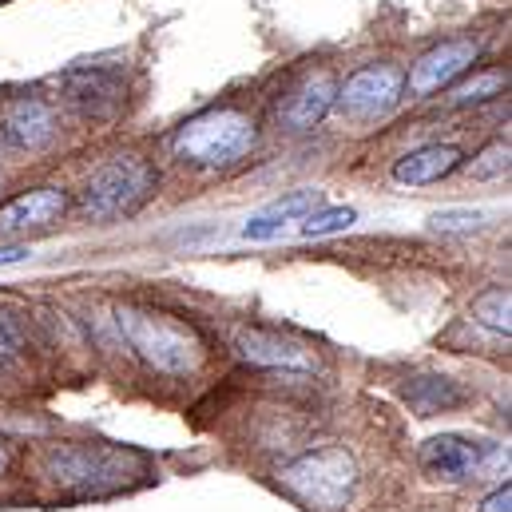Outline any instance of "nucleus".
<instances>
[{"label": "nucleus", "instance_id": "obj_19", "mask_svg": "<svg viewBox=\"0 0 512 512\" xmlns=\"http://www.w3.org/2000/svg\"><path fill=\"white\" fill-rule=\"evenodd\" d=\"M512 302H509V290H501V286H493V290H485L477 302H473V318L481 322V326H489V330H497V334H509L512 322Z\"/></svg>", "mask_w": 512, "mask_h": 512}, {"label": "nucleus", "instance_id": "obj_5", "mask_svg": "<svg viewBox=\"0 0 512 512\" xmlns=\"http://www.w3.org/2000/svg\"><path fill=\"white\" fill-rule=\"evenodd\" d=\"M44 477L68 493H108L128 477V457L100 445H56L44 453Z\"/></svg>", "mask_w": 512, "mask_h": 512}, {"label": "nucleus", "instance_id": "obj_9", "mask_svg": "<svg viewBox=\"0 0 512 512\" xmlns=\"http://www.w3.org/2000/svg\"><path fill=\"white\" fill-rule=\"evenodd\" d=\"M477 56H481L477 40H445V44H437L433 52H425V56L413 64V72H409V80H405L409 96L421 100V96H433V92L449 88L457 76H465V72L473 68Z\"/></svg>", "mask_w": 512, "mask_h": 512}, {"label": "nucleus", "instance_id": "obj_15", "mask_svg": "<svg viewBox=\"0 0 512 512\" xmlns=\"http://www.w3.org/2000/svg\"><path fill=\"white\" fill-rule=\"evenodd\" d=\"M461 167V151L449 147V143H429V147H417L409 151L405 159H397L393 167V179L405 183V187H429V183H441L449 171Z\"/></svg>", "mask_w": 512, "mask_h": 512}, {"label": "nucleus", "instance_id": "obj_16", "mask_svg": "<svg viewBox=\"0 0 512 512\" xmlns=\"http://www.w3.org/2000/svg\"><path fill=\"white\" fill-rule=\"evenodd\" d=\"M401 393L421 417H433V413H445V409H461L469 401L461 382H453L445 374H413V378H405Z\"/></svg>", "mask_w": 512, "mask_h": 512}, {"label": "nucleus", "instance_id": "obj_6", "mask_svg": "<svg viewBox=\"0 0 512 512\" xmlns=\"http://www.w3.org/2000/svg\"><path fill=\"white\" fill-rule=\"evenodd\" d=\"M493 457H497V445L489 441H477L465 433H441L421 445V473L429 481L461 485V481H473Z\"/></svg>", "mask_w": 512, "mask_h": 512}, {"label": "nucleus", "instance_id": "obj_23", "mask_svg": "<svg viewBox=\"0 0 512 512\" xmlns=\"http://www.w3.org/2000/svg\"><path fill=\"white\" fill-rule=\"evenodd\" d=\"M481 512H512V489H509V481L493 493V497H485V505H481Z\"/></svg>", "mask_w": 512, "mask_h": 512}, {"label": "nucleus", "instance_id": "obj_4", "mask_svg": "<svg viewBox=\"0 0 512 512\" xmlns=\"http://www.w3.org/2000/svg\"><path fill=\"white\" fill-rule=\"evenodd\" d=\"M151 191H155V171L139 155H120L88 179L80 207L92 219H120L143 207Z\"/></svg>", "mask_w": 512, "mask_h": 512}, {"label": "nucleus", "instance_id": "obj_18", "mask_svg": "<svg viewBox=\"0 0 512 512\" xmlns=\"http://www.w3.org/2000/svg\"><path fill=\"white\" fill-rule=\"evenodd\" d=\"M302 223V235L306 239H322V235H338V231H350L358 223V211L354 207H314Z\"/></svg>", "mask_w": 512, "mask_h": 512}, {"label": "nucleus", "instance_id": "obj_26", "mask_svg": "<svg viewBox=\"0 0 512 512\" xmlns=\"http://www.w3.org/2000/svg\"><path fill=\"white\" fill-rule=\"evenodd\" d=\"M0 370H4V358H0Z\"/></svg>", "mask_w": 512, "mask_h": 512}, {"label": "nucleus", "instance_id": "obj_20", "mask_svg": "<svg viewBox=\"0 0 512 512\" xmlns=\"http://www.w3.org/2000/svg\"><path fill=\"white\" fill-rule=\"evenodd\" d=\"M473 179H501L509 175V143H489L473 163H469Z\"/></svg>", "mask_w": 512, "mask_h": 512}, {"label": "nucleus", "instance_id": "obj_13", "mask_svg": "<svg viewBox=\"0 0 512 512\" xmlns=\"http://www.w3.org/2000/svg\"><path fill=\"white\" fill-rule=\"evenodd\" d=\"M334 100H338V80L330 76V72H314V76H306L290 96H286V104H282V124L294 131H306L314 128L330 108H334Z\"/></svg>", "mask_w": 512, "mask_h": 512}, {"label": "nucleus", "instance_id": "obj_14", "mask_svg": "<svg viewBox=\"0 0 512 512\" xmlns=\"http://www.w3.org/2000/svg\"><path fill=\"white\" fill-rule=\"evenodd\" d=\"M314 207H322V191H310V187H306V191H294V195H286V199L262 207L255 219H247L243 239H251V243H270V239H278L290 223L306 219Z\"/></svg>", "mask_w": 512, "mask_h": 512}, {"label": "nucleus", "instance_id": "obj_22", "mask_svg": "<svg viewBox=\"0 0 512 512\" xmlns=\"http://www.w3.org/2000/svg\"><path fill=\"white\" fill-rule=\"evenodd\" d=\"M20 350V330L8 322V318H0V358H8V354H16Z\"/></svg>", "mask_w": 512, "mask_h": 512}, {"label": "nucleus", "instance_id": "obj_3", "mask_svg": "<svg viewBox=\"0 0 512 512\" xmlns=\"http://www.w3.org/2000/svg\"><path fill=\"white\" fill-rule=\"evenodd\" d=\"M251 147H255V124H251V116H243L235 108L203 112L175 135L179 159L199 163V167H227V163L243 159Z\"/></svg>", "mask_w": 512, "mask_h": 512}, {"label": "nucleus", "instance_id": "obj_25", "mask_svg": "<svg viewBox=\"0 0 512 512\" xmlns=\"http://www.w3.org/2000/svg\"><path fill=\"white\" fill-rule=\"evenodd\" d=\"M4 469H8V449L0 445V473H4Z\"/></svg>", "mask_w": 512, "mask_h": 512}, {"label": "nucleus", "instance_id": "obj_10", "mask_svg": "<svg viewBox=\"0 0 512 512\" xmlns=\"http://www.w3.org/2000/svg\"><path fill=\"white\" fill-rule=\"evenodd\" d=\"M56 131V116L44 100L36 96H20V100H8L0 108V139L20 147V151H36L52 139Z\"/></svg>", "mask_w": 512, "mask_h": 512}, {"label": "nucleus", "instance_id": "obj_2", "mask_svg": "<svg viewBox=\"0 0 512 512\" xmlns=\"http://www.w3.org/2000/svg\"><path fill=\"white\" fill-rule=\"evenodd\" d=\"M278 481L314 512H342L354 501L358 489V465L346 449H314L290 461Z\"/></svg>", "mask_w": 512, "mask_h": 512}, {"label": "nucleus", "instance_id": "obj_8", "mask_svg": "<svg viewBox=\"0 0 512 512\" xmlns=\"http://www.w3.org/2000/svg\"><path fill=\"white\" fill-rule=\"evenodd\" d=\"M64 100L92 120H108L116 116V108L124 104V76L120 68H76L68 76L56 80Z\"/></svg>", "mask_w": 512, "mask_h": 512}, {"label": "nucleus", "instance_id": "obj_1", "mask_svg": "<svg viewBox=\"0 0 512 512\" xmlns=\"http://www.w3.org/2000/svg\"><path fill=\"white\" fill-rule=\"evenodd\" d=\"M116 322H120L128 346L151 370L187 378L203 366V338L187 322H179L163 310H139V306H124L116 314Z\"/></svg>", "mask_w": 512, "mask_h": 512}, {"label": "nucleus", "instance_id": "obj_24", "mask_svg": "<svg viewBox=\"0 0 512 512\" xmlns=\"http://www.w3.org/2000/svg\"><path fill=\"white\" fill-rule=\"evenodd\" d=\"M32 255L24 243H0V266H8V262H24V258Z\"/></svg>", "mask_w": 512, "mask_h": 512}, {"label": "nucleus", "instance_id": "obj_7", "mask_svg": "<svg viewBox=\"0 0 512 512\" xmlns=\"http://www.w3.org/2000/svg\"><path fill=\"white\" fill-rule=\"evenodd\" d=\"M401 92H405V76L397 68H389V64H378V68L354 72L334 104L350 120H378V116H385L401 100Z\"/></svg>", "mask_w": 512, "mask_h": 512}, {"label": "nucleus", "instance_id": "obj_17", "mask_svg": "<svg viewBox=\"0 0 512 512\" xmlns=\"http://www.w3.org/2000/svg\"><path fill=\"white\" fill-rule=\"evenodd\" d=\"M505 88H509V72H477L473 80H465V84L453 88L449 104L453 108H473V104H485L489 96H501Z\"/></svg>", "mask_w": 512, "mask_h": 512}, {"label": "nucleus", "instance_id": "obj_11", "mask_svg": "<svg viewBox=\"0 0 512 512\" xmlns=\"http://www.w3.org/2000/svg\"><path fill=\"white\" fill-rule=\"evenodd\" d=\"M235 350L243 362L266 366V370H314V358L306 346H298L282 334H270V330H239Z\"/></svg>", "mask_w": 512, "mask_h": 512}, {"label": "nucleus", "instance_id": "obj_12", "mask_svg": "<svg viewBox=\"0 0 512 512\" xmlns=\"http://www.w3.org/2000/svg\"><path fill=\"white\" fill-rule=\"evenodd\" d=\"M68 211V195L60 187H40V191H28L12 203L0 207V239L4 235H20V231H36V227H48L56 223L60 215Z\"/></svg>", "mask_w": 512, "mask_h": 512}, {"label": "nucleus", "instance_id": "obj_21", "mask_svg": "<svg viewBox=\"0 0 512 512\" xmlns=\"http://www.w3.org/2000/svg\"><path fill=\"white\" fill-rule=\"evenodd\" d=\"M481 223H485V215L473 211V207H449V211H437L429 219L433 231H477Z\"/></svg>", "mask_w": 512, "mask_h": 512}]
</instances>
